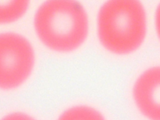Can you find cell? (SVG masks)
<instances>
[{
  "label": "cell",
  "mask_w": 160,
  "mask_h": 120,
  "mask_svg": "<svg viewBox=\"0 0 160 120\" xmlns=\"http://www.w3.org/2000/svg\"><path fill=\"white\" fill-rule=\"evenodd\" d=\"M34 25L41 42L59 52L78 48L89 29L87 13L76 0H46L36 11Z\"/></svg>",
  "instance_id": "6da1fadb"
},
{
  "label": "cell",
  "mask_w": 160,
  "mask_h": 120,
  "mask_svg": "<svg viewBox=\"0 0 160 120\" xmlns=\"http://www.w3.org/2000/svg\"><path fill=\"white\" fill-rule=\"evenodd\" d=\"M99 40L109 52L131 53L142 44L146 33L145 10L139 0H108L97 19Z\"/></svg>",
  "instance_id": "7a4b0ae2"
},
{
  "label": "cell",
  "mask_w": 160,
  "mask_h": 120,
  "mask_svg": "<svg viewBox=\"0 0 160 120\" xmlns=\"http://www.w3.org/2000/svg\"><path fill=\"white\" fill-rule=\"evenodd\" d=\"M34 52L30 42L14 32L0 34V89L21 85L34 68Z\"/></svg>",
  "instance_id": "3957f363"
},
{
  "label": "cell",
  "mask_w": 160,
  "mask_h": 120,
  "mask_svg": "<svg viewBox=\"0 0 160 120\" xmlns=\"http://www.w3.org/2000/svg\"><path fill=\"white\" fill-rule=\"evenodd\" d=\"M132 94L136 105L144 116L160 120V66L151 68L138 78Z\"/></svg>",
  "instance_id": "277c9868"
},
{
  "label": "cell",
  "mask_w": 160,
  "mask_h": 120,
  "mask_svg": "<svg viewBox=\"0 0 160 120\" xmlns=\"http://www.w3.org/2000/svg\"><path fill=\"white\" fill-rule=\"evenodd\" d=\"M30 0H0V24L19 19L26 11Z\"/></svg>",
  "instance_id": "5b68a950"
},
{
  "label": "cell",
  "mask_w": 160,
  "mask_h": 120,
  "mask_svg": "<svg viewBox=\"0 0 160 120\" xmlns=\"http://www.w3.org/2000/svg\"><path fill=\"white\" fill-rule=\"evenodd\" d=\"M62 119H101V113L96 109L85 106L72 107L62 114Z\"/></svg>",
  "instance_id": "8992f818"
},
{
  "label": "cell",
  "mask_w": 160,
  "mask_h": 120,
  "mask_svg": "<svg viewBox=\"0 0 160 120\" xmlns=\"http://www.w3.org/2000/svg\"><path fill=\"white\" fill-rule=\"evenodd\" d=\"M155 25L158 36L160 39V4L158 5L156 11Z\"/></svg>",
  "instance_id": "52a82bcc"
}]
</instances>
